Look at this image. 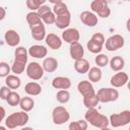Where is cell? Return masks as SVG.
Wrapping results in <instances>:
<instances>
[{
  "label": "cell",
  "mask_w": 130,
  "mask_h": 130,
  "mask_svg": "<svg viewBox=\"0 0 130 130\" xmlns=\"http://www.w3.org/2000/svg\"><path fill=\"white\" fill-rule=\"evenodd\" d=\"M94 63L98 67H105L109 64V57L106 55V54H102V53H99L96 55V57L94 58Z\"/></svg>",
  "instance_id": "836d02e7"
},
{
  "label": "cell",
  "mask_w": 130,
  "mask_h": 130,
  "mask_svg": "<svg viewBox=\"0 0 130 130\" xmlns=\"http://www.w3.org/2000/svg\"><path fill=\"white\" fill-rule=\"evenodd\" d=\"M27 53L30 57H34L37 59H42V58H45L47 56L48 50L43 45H32L28 48Z\"/></svg>",
  "instance_id": "4fadbf2b"
},
{
  "label": "cell",
  "mask_w": 130,
  "mask_h": 130,
  "mask_svg": "<svg viewBox=\"0 0 130 130\" xmlns=\"http://www.w3.org/2000/svg\"><path fill=\"white\" fill-rule=\"evenodd\" d=\"M42 66H43L44 71H46L48 73H52V72L57 70V68H58V61L54 57H47V58L44 59Z\"/></svg>",
  "instance_id": "ffe728a7"
},
{
  "label": "cell",
  "mask_w": 130,
  "mask_h": 130,
  "mask_svg": "<svg viewBox=\"0 0 130 130\" xmlns=\"http://www.w3.org/2000/svg\"><path fill=\"white\" fill-rule=\"evenodd\" d=\"M25 67H26V63H22V62L14 60L12 65H11V71L14 74L18 75V74H21L25 70Z\"/></svg>",
  "instance_id": "d6a6232c"
},
{
  "label": "cell",
  "mask_w": 130,
  "mask_h": 130,
  "mask_svg": "<svg viewBox=\"0 0 130 130\" xmlns=\"http://www.w3.org/2000/svg\"><path fill=\"white\" fill-rule=\"evenodd\" d=\"M99 103H100V101H99L96 93H93V94H90L87 96H83V105L86 109L95 108Z\"/></svg>",
  "instance_id": "83f0119b"
},
{
  "label": "cell",
  "mask_w": 130,
  "mask_h": 130,
  "mask_svg": "<svg viewBox=\"0 0 130 130\" xmlns=\"http://www.w3.org/2000/svg\"><path fill=\"white\" fill-rule=\"evenodd\" d=\"M87 127H88V123L86 122L85 119H81V120L71 122L68 126L69 130H86Z\"/></svg>",
  "instance_id": "f546056e"
},
{
  "label": "cell",
  "mask_w": 130,
  "mask_h": 130,
  "mask_svg": "<svg viewBox=\"0 0 130 130\" xmlns=\"http://www.w3.org/2000/svg\"><path fill=\"white\" fill-rule=\"evenodd\" d=\"M52 9H51V7L49 6V5H45V4H43V5H41L40 7H39V9L37 10V13L40 15V17L41 16H43L44 14H46L47 12H49V11H51Z\"/></svg>",
  "instance_id": "b9f144b4"
},
{
  "label": "cell",
  "mask_w": 130,
  "mask_h": 130,
  "mask_svg": "<svg viewBox=\"0 0 130 130\" xmlns=\"http://www.w3.org/2000/svg\"><path fill=\"white\" fill-rule=\"evenodd\" d=\"M52 86L56 89H68L71 86V80L66 76H57L53 78Z\"/></svg>",
  "instance_id": "ac0fdd59"
},
{
  "label": "cell",
  "mask_w": 130,
  "mask_h": 130,
  "mask_svg": "<svg viewBox=\"0 0 130 130\" xmlns=\"http://www.w3.org/2000/svg\"><path fill=\"white\" fill-rule=\"evenodd\" d=\"M70 20H71V14L68 11L64 12V13H61V14H58L56 15V19H55V25L60 28V29H65L69 26L70 24Z\"/></svg>",
  "instance_id": "7c38bea8"
},
{
  "label": "cell",
  "mask_w": 130,
  "mask_h": 130,
  "mask_svg": "<svg viewBox=\"0 0 130 130\" xmlns=\"http://www.w3.org/2000/svg\"><path fill=\"white\" fill-rule=\"evenodd\" d=\"M20 109L24 112H29L34 109L35 107V101L30 96H23L20 99V102H19V105Z\"/></svg>",
  "instance_id": "4316f807"
},
{
  "label": "cell",
  "mask_w": 130,
  "mask_h": 130,
  "mask_svg": "<svg viewBox=\"0 0 130 130\" xmlns=\"http://www.w3.org/2000/svg\"><path fill=\"white\" fill-rule=\"evenodd\" d=\"M80 39V34L75 27H67L62 32V40L68 44H72L78 42Z\"/></svg>",
  "instance_id": "30bf717a"
},
{
  "label": "cell",
  "mask_w": 130,
  "mask_h": 130,
  "mask_svg": "<svg viewBox=\"0 0 130 130\" xmlns=\"http://www.w3.org/2000/svg\"><path fill=\"white\" fill-rule=\"evenodd\" d=\"M102 76H103V72L101 68L98 66L91 67L87 71V77L90 82H99L102 79Z\"/></svg>",
  "instance_id": "cb8c5ba5"
},
{
  "label": "cell",
  "mask_w": 130,
  "mask_h": 130,
  "mask_svg": "<svg viewBox=\"0 0 130 130\" xmlns=\"http://www.w3.org/2000/svg\"><path fill=\"white\" fill-rule=\"evenodd\" d=\"M56 100L60 104H66L70 100V92L67 89H60L56 94Z\"/></svg>",
  "instance_id": "1f68e13d"
},
{
  "label": "cell",
  "mask_w": 130,
  "mask_h": 130,
  "mask_svg": "<svg viewBox=\"0 0 130 130\" xmlns=\"http://www.w3.org/2000/svg\"><path fill=\"white\" fill-rule=\"evenodd\" d=\"M110 67L113 71H121L125 66V60L121 56H115L111 60H109Z\"/></svg>",
  "instance_id": "603a6c76"
},
{
  "label": "cell",
  "mask_w": 130,
  "mask_h": 130,
  "mask_svg": "<svg viewBox=\"0 0 130 130\" xmlns=\"http://www.w3.org/2000/svg\"><path fill=\"white\" fill-rule=\"evenodd\" d=\"M77 90L82 96H87L95 93L92 83L89 80H81L77 84Z\"/></svg>",
  "instance_id": "9a60e30c"
},
{
  "label": "cell",
  "mask_w": 130,
  "mask_h": 130,
  "mask_svg": "<svg viewBox=\"0 0 130 130\" xmlns=\"http://www.w3.org/2000/svg\"><path fill=\"white\" fill-rule=\"evenodd\" d=\"M11 90H12V89H11L10 87H8L7 85H5V86H0V99L6 101L8 94L10 93Z\"/></svg>",
  "instance_id": "60d3db41"
},
{
  "label": "cell",
  "mask_w": 130,
  "mask_h": 130,
  "mask_svg": "<svg viewBox=\"0 0 130 130\" xmlns=\"http://www.w3.org/2000/svg\"><path fill=\"white\" fill-rule=\"evenodd\" d=\"M28 53L27 50L24 47H16L15 51H14V60L22 62V63H27V57Z\"/></svg>",
  "instance_id": "484cf974"
},
{
  "label": "cell",
  "mask_w": 130,
  "mask_h": 130,
  "mask_svg": "<svg viewBox=\"0 0 130 130\" xmlns=\"http://www.w3.org/2000/svg\"><path fill=\"white\" fill-rule=\"evenodd\" d=\"M84 119L91 126L99 129H106L109 126V118L101 114L95 108H89L84 114Z\"/></svg>",
  "instance_id": "6da1fadb"
},
{
  "label": "cell",
  "mask_w": 130,
  "mask_h": 130,
  "mask_svg": "<svg viewBox=\"0 0 130 130\" xmlns=\"http://www.w3.org/2000/svg\"><path fill=\"white\" fill-rule=\"evenodd\" d=\"M5 16H6V10L4 7L0 6V21L3 20L5 18Z\"/></svg>",
  "instance_id": "ee69618b"
},
{
  "label": "cell",
  "mask_w": 130,
  "mask_h": 130,
  "mask_svg": "<svg viewBox=\"0 0 130 130\" xmlns=\"http://www.w3.org/2000/svg\"><path fill=\"white\" fill-rule=\"evenodd\" d=\"M100 103H111L119 99V91L115 87H102L95 92Z\"/></svg>",
  "instance_id": "277c9868"
},
{
  "label": "cell",
  "mask_w": 130,
  "mask_h": 130,
  "mask_svg": "<svg viewBox=\"0 0 130 130\" xmlns=\"http://www.w3.org/2000/svg\"><path fill=\"white\" fill-rule=\"evenodd\" d=\"M20 99H21V98H20L19 93H17L16 91L11 90L10 93L8 94L7 99H6V102H7V104H8L9 106H11V107H16V106L19 105Z\"/></svg>",
  "instance_id": "4dcf8cb0"
},
{
  "label": "cell",
  "mask_w": 130,
  "mask_h": 130,
  "mask_svg": "<svg viewBox=\"0 0 130 130\" xmlns=\"http://www.w3.org/2000/svg\"><path fill=\"white\" fill-rule=\"evenodd\" d=\"M125 40L121 35H113L105 41V47L109 52H114L124 47Z\"/></svg>",
  "instance_id": "ba28073f"
},
{
  "label": "cell",
  "mask_w": 130,
  "mask_h": 130,
  "mask_svg": "<svg viewBox=\"0 0 130 130\" xmlns=\"http://www.w3.org/2000/svg\"><path fill=\"white\" fill-rule=\"evenodd\" d=\"M90 40H91L92 42H94L95 44H99V45H101V46H104L105 41H106V39H105V37H104V35H103L102 32H95V34H93V35L91 36Z\"/></svg>",
  "instance_id": "ab89813d"
},
{
  "label": "cell",
  "mask_w": 130,
  "mask_h": 130,
  "mask_svg": "<svg viewBox=\"0 0 130 130\" xmlns=\"http://www.w3.org/2000/svg\"><path fill=\"white\" fill-rule=\"evenodd\" d=\"M29 120L27 112L19 111L14 112L5 119V126L8 129H14L16 127H23Z\"/></svg>",
  "instance_id": "7a4b0ae2"
},
{
  "label": "cell",
  "mask_w": 130,
  "mask_h": 130,
  "mask_svg": "<svg viewBox=\"0 0 130 130\" xmlns=\"http://www.w3.org/2000/svg\"><path fill=\"white\" fill-rule=\"evenodd\" d=\"M74 69L77 73H80V74L87 73L89 69V62L84 58L74 60Z\"/></svg>",
  "instance_id": "44dd1931"
},
{
  "label": "cell",
  "mask_w": 130,
  "mask_h": 130,
  "mask_svg": "<svg viewBox=\"0 0 130 130\" xmlns=\"http://www.w3.org/2000/svg\"><path fill=\"white\" fill-rule=\"evenodd\" d=\"M5 115H6V111H5V109H4L3 107H1V106H0V123L4 120Z\"/></svg>",
  "instance_id": "7bdbcfd3"
},
{
  "label": "cell",
  "mask_w": 130,
  "mask_h": 130,
  "mask_svg": "<svg viewBox=\"0 0 130 130\" xmlns=\"http://www.w3.org/2000/svg\"><path fill=\"white\" fill-rule=\"evenodd\" d=\"M103 47L104 46H101L99 44H95L94 42H92L91 40H89L87 43H86V48L88 49V51L92 54H99L102 52L103 50Z\"/></svg>",
  "instance_id": "8d00e7d4"
},
{
  "label": "cell",
  "mask_w": 130,
  "mask_h": 130,
  "mask_svg": "<svg viewBox=\"0 0 130 130\" xmlns=\"http://www.w3.org/2000/svg\"><path fill=\"white\" fill-rule=\"evenodd\" d=\"M122 1H129V0H122Z\"/></svg>",
  "instance_id": "bcb514c9"
},
{
  "label": "cell",
  "mask_w": 130,
  "mask_h": 130,
  "mask_svg": "<svg viewBox=\"0 0 130 130\" xmlns=\"http://www.w3.org/2000/svg\"><path fill=\"white\" fill-rule=\"evenodd\" d=\"M24 91L28 94V95H39L41 92H42V86L38 83V82H35V81H30V82H27L24 86Z\"/></svg>",
  "instance_id": "7402d4cb"
},
{
  "label": "cell",
  "mask_w": 130,
  "mask_h": 130,
  "mask_svg": "<svg viewBox=\"0 0 130 130\" xmlns=\"http://www.w3.org/2000/svg\"><path fill=\"white\" fill-rule=\"evenodd\" d=\"M130 123V111L125 110L117 114H112L109 118V124L114 128L126 126Z\"/></svg>",
  "instance_id": "3957f363"
},
{
  "label": "cell",
  "mask_w": 130,
  "mask_h": 130,
  "mask_svg": "<svg viewBox=\"0 0 130 130\" xmlns=\"http://www.w3.org/2000/svg\"><path fill=\"white\" fill-rule=\"evenodd\" d=\"M25 72L28 78L32 80H40L44 76L43 66L38 62H29L25 67Z\"/></svg>",
  "instance_id": "52a82bcc"
},
{
  "label": "cell",
  "mask_w": 130,
  "mask_h": 130,
  "mask_svg": "<svg viewBox=\"0 0 130 130\" xmlns=\"http://www.w3.org/2000/svg\"><path fill=\"white\" fill-rule=\"evenodd\" d=\"M128 79H129L128 74H127L126 72H124V71L121 70V71H117V73L114 74V75L111 77L110 83H111V85H112L113 87L118 88V87L124 86V85L128 82Z\"/></svg>",
  "instance_id": "9c48e42d"
},
{
  "label": "cell",
  "mask_w": 130,
  "mask_h": 130,
  "mask_svg": "<svg viewBox=\"0 0 130 130\" xmlns=\"http://www.w3.org/2000/svg\"><path fill=\"white\" fill-rule=\"evenodd\" d=\"M46 1L48 0H26L25 4L30 11H37L41 5L46 3Z\"/></svg>",
  "instance_id": "e575fe53"
},
{
  "label": "cell",
  "mask_w": 130,
  "mask_h": 130,
  "mask_svg": "<svg viewBox=\"0 0 130 130\" xmlns=\"http://www.w3.org/2000/svg\"><path fill=\"white\" fill-rule=\"evenodd\" d=\"M69 54H70V57L73 60H77V59L83 58V56H84V49H83L82 45L79 42H75V43L70 44Z\"/></svg>",
  "instance_id": "e0dca14e"
},
{
  "label": "cell",
  "mask_w": 130,
  "mask_h": 130,
  "mask_svg": "<svg viewBox=\"0 0 130 130\" xmlns=\"http://www.w3.org/2000/svg\"><path fill=\"white\" fill-rule=\"evenodd\" d=\"M45 42H46L47 46L52 50H58V49H60L62 47L61 38L58 37L56 34H53V32H50V34L46 35Z\"/></svg>",
  "instance_id": "2e32d148"
},
{
  "label": "cell",
  "mask_w": 130,
  "mask_h": 130,
  "mask_svg": "<svg viewBox=\"0 0 130 130\" xmlns=\"http://www.w3.org/2000/svg\"><path fill=\"white\" fill-rule=\"evenodd\" d=\"M5 84L11 89H17L21 85V80L16 74H8L5 77Z\"/></svg>",
  "instance_id": "d4e9b609"
},
{
  "label": "cell",
  "mask_w": 130,
  "mask_h": 130,
  "mask_svg": "<svg viewBox=\"0 0 130 130\" xmlns=\"http://www.w3.org/2000/svg\"><path fill=\"white\" fill-rule=\"evenodd\" d=\"M4 40L9 47H17L20 43V36L16 30L8 29L4 35Z\"/></svg>",
  "instance_id": "5bb4252c"
},
{
  "label": "cell",
  "mask_w": 130,
  "mask_h": 130,
  "mask_svg": "<svg viewBox=\"0 0 130 130\" xmlns=\"http://www.w3.org/2000/svg\"><path fill=\"white\" fill-rule=\"evenodd\" d=\"M90 9L102 18H108L111 14V9L106 0H93L90 3Z\"/></svg>",
  "instance_id": "8992f818"
},
{
  "label": "cell",
  "mask_w": 130,
  "mask_h": 130,
  "mask_svg": "<svg viewBox=\"0 0 130 130\" xmlns=\"http://www.w3.org/2000/svg\"><path fill=\"white\" fill-rule=\"evenodd\" d=\"M11 71V67L7 62H0V77H6Z\"/></svg>",
  "instance_id": "f35d334b"
},
{
  "label": "cell",
  "mask_w": 130,
  "mask_h": 130,
  "mask_svg": "<svg viewBox=\"0 0 130 130\" xmlns=\"http://www.w3.org/2000/svg\"><path fill=\"white\" fill-rule=\"evenodd\" d=\"M80 20L84 25L89 26V27H93V26H95L98 24V16H96V14L93 13L92 11H88V10L82 11L80 13Z\"/></svg>",
  "instance_id": "8fae6325"
},
{
  "label": "cell",
  "mask_w": 130,
  "mask_h": 130,
  "mask_svg": "<svg viewBox=\"0 0 130 130\" xmlns=\"http://www.w3.org/2000/svg\"><path fill=\"white\" fill-rule=\"evenodd\" d=\"M68 10H69V9H68L67 4H65L63 1H62V2H59V3L54 4L53 9H52V11L55 13V15H58V14L64 13V12H66V11H68Z\"/></svg>",
  "instance_id": "d590c367"
},
{
  "label": "cell",
  "mask_w": 130,
  "mask_h": 130,
  "mask_svg": "<svg viewBox=\"0 0 130 130\" xmlns=\"http://www.w3.org/2000/svg\"><path fill=\"white\" fill-rule=\"evenodd\" d=\"M41 19H42L43 23H45V24H54L55 23V19H56V15L51 10V11L47 12L46 14H44L43 16H41Z\"/></svg>",
  "instance_id": "74e56055"
},
{
  "label": "cell",
  "mask_w": 130,
  "mask_h": 130,
  "mask_svg": "<svg viewBox=\"0 0 130 130\" xmlns=\"http://www.w3.org/2000/svg\"><path fill=\"white\" fill-rule=\"evenodd\" d=\"M50 3H52V4H56V3H59V2H62L63 0H48Z\"/></svg>",
  "instance_id": "f6af8a7d"
},
{
  "label": "cell",
  "mask_w": 130,
  "mask_h": 130,
  "mask_svg": "<svg viewBox=\"0 0 130 130\" xmlns=\"http://www.w3.org/2000/svg\"><path fill=\"white\" fill-rule=\"evenodd\" d=\"M30 34H31V37L32 39H35L36 41H43L45 40V37H46V28H45V24L42 22V23H39V24H36L34 26H30Z\"/></svg>",
  "instance_id": "d6986e66"
},
{
  "label": "cell",
  "mask_w": 130,
  "mask_h": 130,
  "mask_svg": "<svg viewBox=\"0 0 130 130\" xmlns=\"http://www.w3.org/2000/svg\"><path fill=\"white\" fill-rule=\"evenodd\" d=\"M70 119V114L68 110L63 106H57L52 112V121L55 125H62L68 122Z\"/></svg>",
  "instance_id": "5b68a950"
},
{
  "label": "cell",
  "mask_w": 130,
  "mask_h": 130,
  "mask_svg": "<svg viewBox=\"0 0 130 130\" xmlns=\"http://www.w3.org/2000/svg\"><path fill=\"white\" fill-rule=\"evenodd\" d=\"M26 22L28 23L29 27L30 26H34L36 24H39V23H42V19L40 17V15L37 13V11H30L26 14Z\"/></svg>",
  "instance_id": "f1b7e54d"
}]
</instances>
